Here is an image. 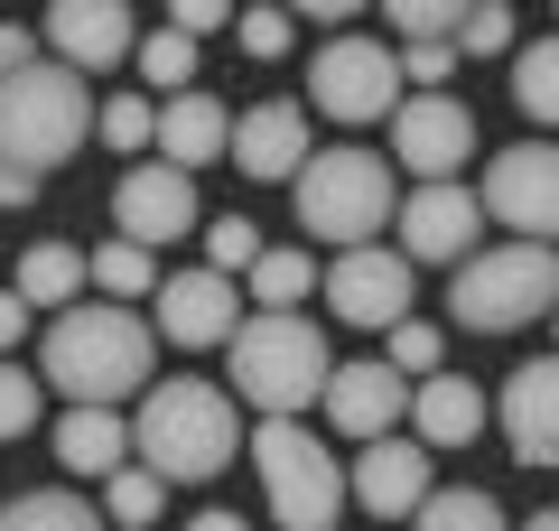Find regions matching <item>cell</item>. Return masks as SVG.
Instances as JSON below:
<instances>
[{"mask_svg":"<svg viewBox=\"0 0 559 531\" xmlns=\"http://www.w3.org/2000/svg\"><path fill=\"white\" fill-rule=\"evenodd\" d=\"M150 354H159V327H150L131 298H75V308H57V327H47L38 374H47V392H66V401H140L150 392Z\"/></svg>","mask_w":559,"mask_h":531,"instance_id":"6da1fadb","label":"cell"},{"mask_svg":"<svg viewBox=\"0 0 559 531\" xmlns=\"http://www.w3.org/2000/svg\"><path fill=\"white\" fill-rule=\"evenodd\" d=\"M224 364H234L224 382H234L261 420L318 411V401H326V374H336V354H326L318 317H299V308H252L234 335H224Z\"/></svg>","mask_w":559,"mask_h":531,"instance_id":"7a4b0ae2","label":"cell"},{"mask_svg":"<svg viewBox=\"0 0 559 531\" xmlns=\"http://www.w3.org/2000/svg\"><path fill=\"white\" fill-rule=\"evenodd\" d=\"M131 438H140V467H159L168 485H205L242 457V411L224 382H150L131 411Z\"/></svg>","mask_w":559,"mask_h":531,"instance_id":"3957f363","label":"cell"},{"mask_svg":"<svg viewBox=\"0 0 559 531\" xmlns=\"http://www.w3.org/2000/svg\"><path fill=\"white\" fill-rule=\"evenodd\" d=\"M289 205H299V234H318L326 252L345 243H373L392 224V158L382 150H308V168L289 177Z\"/></svg>","mask_w":559,"mask_h":531,"instance_id":"277c9868","label":"cell"},{"mask_svg":"<svg viewBox=\"0 0 559 531\" xmlns=\"http://www.w3.org/2000/svg\"><path fill=\"white\" fill-rule=\"evenodd\" d=\"M252 475H261V494H271L280 531H336L345 504H355L345 457H326L308 420H261L252 429Z\"/></svg>","mask_w":559,"mask_h":531,"instance_id":"5b68a950","label":"cell"},{"mask_svg":"<svg viewBox=\"0 0 559 531\" xmlns=\"http://www.w3.org/2000/svg\"><path fill=\"white\" fill-rule=\"evenodd\" d=\"M448 308H457V327H476V335L532 327V317L559 308V252H550V243H522V234L495 243V252H466Z\"/></svg>","mask_w":559,"mask_h":531,"instance_id":"8992f818","label":"cell"},{"mask_svg":"<svg viewBox=\"0 0 559 531\" xmlns=\"http://www.w3.org/2000/svg\"><path fill=\"white\" fill-rule=\"evenodd\" d=\"M94 131V94H84L75 66H20L0 84V150L28 158V168H57V158L84 150Z\"/></svg>","mask_w":559,"mask_h":531,"instance_id":"52a82bcc","label":"cell"},{"mask_svg":"<svg viewBox=\"0 0 559 531\" xmlns=\"http://www.w3.org/2000/svg\"><path fill=\"white\" fill-rule=\"evenodd\" d=\"M401 84H411V75H401V57H392L382 38H326L318 66H308L318 113H326V121H355V131L401 113Z\"/></svg>","mask_w":559,"mask_h":531,"instance_id":"ba28073f","label":"cell"},{"mask_svg":"<svg viewBox=\"0 0 559 531\" xmlns=\"http://www.w3.org/2000/svg\"><path fill=\"white\" fill-rule=\"evenodd\" d=\"M485 215L522 243H559V140H513L485 158Z\"/></svg>","mask_w":559,"mask_h":531,"instance_id":"9c48e42d","label":"cell"},{"mask_svg":"<svg viewBox=\"0 0 559 531\" xmlns=\"http://www.w3.org/2000/svg\"><path fill=\"white\" fill-rule=\"evenodd\" d=\"M112 224L131 243H187V234H205V205H197V168H178V158H140V168H121V187H112Z\"/></svg>","mask_w":559,"mask_h":531,"instance_id":"30bf717a","label":"cell"},{"mask_svg":"<svg viewBox=\"0 0 559 531\" xmlns=\"http://www.w3.org/2000/svg\"><path fill=\"white\" fill-rule=\"evenodd\" d=\"M411 252H392V243H345L336 261H326V308L345 317V327H401L411 317Z\"/></svg>","mask_w":559,"mask_h":531,"instance_id":"8fae6325","label":"cell"},{"mask_svg":"<svg viewBox=\"0 0 559 531\" xmlns=\"http://www.w3.org/2000/svg\"><path fill=\"white\" fill-rule=\"evenodd\" d=\"M355 504L373 512V522H411L429 494H439V448L429 438H401V429H382V438H364L355 448Z\"/></svg>","mask_w":559,"mask_h":531,"instance_id":"7c38bea8","label":"cell"},{"mask_svg":"<svg viewBox=\"0 0 559 531\" xmlns=\"http://www.w3.org/2000/svg\"><path fill=\"white\" fill-rule=\"evenodd\" d=\"M392 224H401V252L411 261H448V271H457V261L476 252V234H485V197L466 177H419Z\"/></svg>","mask_w":559,"mask_h":531,"instance_id":"4fadbf2b","label":"cell"},{"mask_svg":"<svg viewBox=\"0 0 559 531\" xmlns=\"http://www.w3.org/2000/svg\"><path fill=\"white\" fill-rule=\"evenodd\" d=\"M466 158H476V113H466L457 94H401V113H392V168H411V177H466Z\"/></svg>","mask_w":559,"mask_h":531,"instance_id":"5bb4252c","label":"cell"},{"mask_svg":"<svg viewBox=\"0 0 559 531\" xmlns=\"http://www.w3.org/2000/svg\"><path fill=\"white\" fill-rule=\"evenodd\" d=\"M150 327L168 335V345H224V335L242 327V290H234V271H215V261H205V271H178V280H159V290H150Z\"/></svg>","mask_w":559,"mask_h":531,"instance_id":"9a60e30c","label":"cell"},{"mask_svg":"<svg viewBox=\"0 0 559 531\" xmlns=\"http://www.w3.org/2000/svg\"><path fill=\"white\" fill-rule=\"evenodd\" d=\"M495 429L522 467H550L559 475V354H532L503 374V401H495Z\"/></svg>","mask_w":559,"mask_h":531,"instance_id":"2e32d148","label":"cell"},{"mask_svg":"<svg viewBox=\"0 0 559 531\" xmlns=\"http://www.w3.org/2000/svg\"><path fill=\"white\" fill-rule=\"evenodd\" d=\"M326 429L336 438H382V429H401V411H411V374H392V354H373V364H336L326 374Z\"/></svg>","mask_w":559,"mask_h":531,"instance_id":"e0dca14e","label":"cell"},{"mask_svg":"<svg viewBox=\"0 0 559 531\" xmlns=\"http://www.w3.org/2000/svg\"><path fill=\"white\" fill-rule=\"evenodd\" d=\"M47 47H57V66H75V75H103V66L140 57L131 0H47Z\"/></svg>","mask_w":559,"mask_h":531,"instance_id":"ac0fdd59","label":"cell"},{"mask_svg":"<svg viewBox=\"0 0 559 531\" xmlns=\"http://www.w3.org/2000/svg\"><path fill=\"white\" fill-rule=\"evenodd\" d=\"M140 457V438H131V420H121V401H66V420H57V467L66 475H121Z\"/></svg>","mask_w":559,"mask_h":531,"instance_id":"d6986e66","label":"cell"},{"mask_svg":"<svg viewBox=\"0 0 559 531\" xmlns=\"http://www.w3.org/2000/svg\"><path fill=\"white\" fill-rule=\"evenodd\" d=\"M485 420H495V401H485L466 374H448V364H439L429 382H411V438H429L439 457H448V448H476Z\"/></svg>","mask_w":559,"mask_h":531,"instance_id":"ffe728a7","label":"cell"},{"mask_svg":"<svg viewBox=\"0 0 559 531\" xmlns=\"http://www.w3.org/2000/svg\"><path fill=\"white\" fill-rule=\"evenodd\" d=\"M234 168L289 187V177L308 168V113H299V103H252V113L234 121Z\"/></svg>","mask_w":559,"mask_h":531,"instance_id":"44dd1931","label":"cell"},{"mask_svg":"<svg viewBox=\"0 0 559 531\" xmlns=\"http://www.w3.org/2000/svg\"><path fill=\"white\" fill-rule=\"evenodd\" d=\"M159 158H178V168H215V158H234V113H224L215 94H168L159 103Z\"/></svg>","mask_w":559,"mask_h":531,"instance_id":"7402d4cb","label":"cell"},{"mask_svg":"<svg viewBox=\"0 0 559 531\" xmlns=\"http://www.w3.org/2000/svg\"><path fill=\"white\" fill-rule=\"evenodd\" d=\"M10 290H20L28 308H75V298L94 290V252H75V243H28L20 271H10Z\"/></svg>","mask_w":559,"mask_h":531,"instance_id":"603a6c76","label":"cell"},{"mask_svg":"<svg viewBox=\"0 0 559 531\" xmlns=\"http://www.w3.org/2000/svg\"><path fill=\"white\" fill-rule=\"evenodd\" d=\"M513 103H522V121L559 131V38H532V47H513Z\"/></svg>","mask_w":559,"mask_h":531,"instance_id":"cb8c5ba5","label":"cell"},{"mask_svg":"<svg viewBox=\"0 0 559 531\" xmlns=\"http://www.w3.org/2000/svg\"><path fill=\"white\" fill-rule=\"evenodd\" d=\"M94 290L150 308V290H159V252H150V243H131V234H112V243L94 252Z\"/></svg>","mask_w":559,"mask_h":531,"instance_id":"d4e9b609","label":"cell"},{"mask_svg":"<svg viewBox=\"0 0 559 531\" xmlns=\"http://www.w3.org/2000/svg\"><path fill=\"white\" fill-rule=\"evenodd\" d=\"M411 531H513V522H503V504L485 485H439L411 512Z\"/></svg>","mask_w":559,"mask_h":531,"instance_id":"484cf974","label":"cell"},{"mask_svg":"<svg viewBox=\"0 0 559 531\" xmlns=\"http://www.w3.org/2000/svg\"><path fill=\"white\" fill-rule=\"evenodd\" d=\"M159 512H168V475H159V467H140V457H131L121 475H103V522H131V531H150Z\"/></svg>","mask_w":559,"mask_h":531,"instance_id":"4316f807","label":"cell"},{"mask_svg":"<svg viewBox=\"0 0 559 531\" xmlns=\"http://www.w3.org/2000/svg\"><path fill=\"white\" fill-rule=\"evenodd\" d=\"M94 140L112 158H150V150H159V103H150V94H112L94 113Z\"/></svg>","mask_w":559,"mask_h":531,"instance_id":"83f0119b","label":"cell"},{"mask_svg":"<svg viewBox=\"0 0 559 531\" xmlns=\"http://www.w3.org/2000/svg\"><path fill=\"white\" fill-rule=\"evenodd\" d=\"M0 531H112L103 522L94 504H84V494H20V504H0Z\"/></svg>","mask_w":559,"mask_h":531,"instance_id":"f1b7e54d","label":"cell"},{"mask_svg":"<svg viewBox=\"0 0 559 531\" xmlns=\"http://www.w3.org/2000/svg\"><path fill=\"white\" fill-rule=\"evenodd\" d=\"M140 84H159V94H187V84H197V38H187L178 20L168 28H150V38H140Z\"/></svg>","mask_w":559,"mask_h":531,"instance_id":"f546056e","label":"cell"},{"mask_svg":"<svg viewBox=\"0 0 559 531\" xmlns=\"http://www.w3.org/2000/svg\"><path fill=\"white\" fill-rule=\"evenodd\" d=\"M242 280H252V308H299L318 290V252H261Z\"/></svg>","mask_w":559,"mask_h":531,"instance_id":"4dcf8cb0","label":"cell"},{"mask_svg":"<svg viewBox=\"0 0 559 531\" xmlns=\"http://www.w3.org/2000/svg\"><path fill=\"white\" fill-rule=\"evenodd\" d=\"M513 47H522V20L503 10V0H476V10L457 20V57H503L513 66Z\"/></svg>","mask_w":559,"mask_h":531,"instance_id":"1f68e13d","label":"cell"},{"mask_svg":"<svg viewBox=\"0 0 559 531\" xmlns=\"http://www.w3.org/2000/svg\"><path fill=\"white\" fill-rule=\"evenodd\" d=\"M234 38H242V57L280 66V57H289V38H299V10H289V0H271V10H234Z\"/></svg>","mask_w":559,"mask_h":531,"instance_id":"d6a6232c","label":"cell"},{"mask_svg":"<svg viewBox=\"0 0 559 531\" xmlns=\"http://www.w3.org/2000/svg\"><path fill=\"white\" fill-rule=\"evenodd\" d=\"M382 335H392V374H411V382H429L448 364V335L429 327V317H401V327H382Z\"/></svg>","mask_w":559,"mask_h":531,"instance_id":"836d02e7","label":"cell"},{"mask_svg":"<svg viewBox=\"0 0 559 531\" xmlns=\"http://www.w3.org/2000/svg\"><path fill=\"white\" fill-rule=\"evenodd\" d=\"M197 243H205V261H215V271H252V261L271 252V243H261V224H252V215H215V224H205Z\"/></svg>","mask_w":559,"mask_h":531,"instance_id":"e575fe53","label":"cell"},{"mask_svg":"<svg viewBox=\"0 0 559 531\" xmlns=\"http://www.w3.org/2000/svg\"><path fill=\"white\" fill-rule=\"evenodd\" d=\"M38 401H47V374H20V364L0 354V438H28V429H38Z\"/></svg>","mask_w":559,"mask_h":531,"instance_id":"d590c367","label":"cell"},{"mask_svg":"<svg viewBox=\"0 0 559 531\" xmlns=\"http://www.w3.org/2000/svg\"><path fill=\"white\" fill-rule=\"evenodd\" d=\"M382 10H392V38H457L476 0H382Z\"/></svg>","mask_w":559,"mask_h":531,"instance_id":"8d00e7d4","label":"cell"},{"mask_svg":"<svg viewBox=\"0 0 559 531\" xmlns=\"http://www.w3.org/2000/svg\"><path fill=\"white\" fill-rule=\"evenodd\" d=\"M457 66H466V57H457V38H401V75H411L419 94H439Z\"/></svg>","mask_w":559,"mask_h":531,"instance_id":"74e56055","label":"cell"},{"mask_svg":"<svg viewBox=\"0 0 559 531\" xmlns=\"http://www.w3.org/2000/svg\"><path fill=\"white\" fill-rule=\"evenodd\" d=\"M168 20H178L187 38H215V28L234 20V0H168Z\"/></svg>","mask_w":559,"mask_h":531,"instance_id":"f35d334b","label":"cell"},{"mask_svg":"<svg viewBox=\"0 0 559 531\" xmlns=\"http://www.w3.org/2000/svg\"><path fill=\"white\" fill-rule=\"evenodd\" d=\"M38 177H47V168H28V158L0 150V205H10V215H20V205H38Z\"/></svg>","mask_w":559,"mask_h":531,"instance_id":"ab89813d","label":"cell"},{"mask_svg":"<svg viewBox=\"0 0 559 531\" xmlns=\"http://www.w3.org/2000/svg\"><path fill=\"white\" fill-rule=\"evenodd\" d=\"M20 66H38V38H28L20 20H0V84L20 75Z\"/></svg>","mask_w":559,"mask_h":531,"instance_id":"60d3db41","label":"cell"},{"mask_svg":"<svg viewBox=\"0 0 559 531\" xmlns=\"http://www.w3.org/2000/svg\"><path fill=\"white\" fill-rule=\"evenodd\" d=\"M28 317H38V308H28L20 290H0V354H10V345H20V335H28Z\"/></svg>","mask_w":559,"mask_h":531,"instance_id":"b9f144b4","label":"cell"},{"mask_svg":"<svg viewBox=\"0 0 559 531\" xmlns=\"http://www.w3.org/2000/svg\"><path fill=\"white\" fill-rule=\"evenodd\" d=\"M289 10H299V20H326V28H345L355 10H373V0H289Z\"/></svg>","mask_w":559,"mask_h":531,"instance_id":"7bdbcfd3","label":"cell"},{"mask_svg":"<svg viewBox=\"0 0 559 531\" xmlns=\"http://www.w3.org/2000/svg\"><path fill=\"white\" fill-rule=\"evenodd\" d=\"M187 531H242V512H197Z\"/></svg>","mask_w":559,"mask_h":531,"instance_id":"ee69618b","label":"cell"},{"mask_svg":"<svg viewBox=\"0 0 559 531\" xmlns=\"http://www.w3.org/2000/svg\"><path fill=\"white\" fill-rule=\"evenodd\" d=\"M513 531H559V504H550V512H532V522H513Z\"/></svg>","mask_w":559,"mask_h":531,"instance_id":"f6af8a7d","label":"cell"},{"mask_svg":"<svg viewBox=\"0 0 559 531\" xmlns=\"http://www.w3.org/2000/svg\"><path fill=\"white\" fill-rule=\"evenodd\" d=\"M112 531H131V522H112Z\"/></svg>","mask_w":559,"mask_h":531,"instance_id":"bcb514c9","label":"cell"},{"mask_svg":"<svg viewBox=\"0 0 559 531\" xmlns=\"http://www.w3.org/2000/svg\"><path fill=\"white\" fill-rule=\"evenodd\" d=\"M550 327H559V308H550Z\"/></svg>","mask_w":559,"mask_h":531,"instance_id":"7dc6e473","label":"cell"},{"mask_svg":"<svg viewBox=\"0 0 559 531\" xmlns=\"http://www.w3.org/2000/svg\"><path fill=\"white\" fill-rule=\"evenodd\" d=\"M550 10H559V0H550Z\"/></svg>","mask_w":559,"mask_h":531,"instance_id":"c3c4849f","label":"cell"}]
</instances>
